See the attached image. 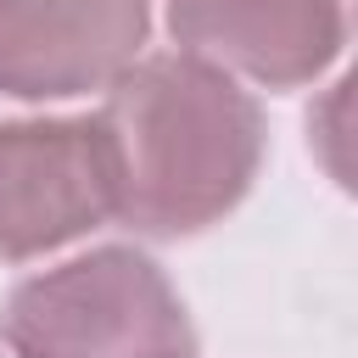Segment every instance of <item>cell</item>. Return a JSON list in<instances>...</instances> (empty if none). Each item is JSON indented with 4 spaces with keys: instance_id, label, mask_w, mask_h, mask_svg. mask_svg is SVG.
<instances>
[{
    "instance_id": "6",
    "label": "cell",
    "mask_w": 358,
    "mask_h": 358,
    "mask_svg": "<svg viewBox=\"0 0 358 358\" xmlns=\"http://www.w3.org/2000/svg\"><path fill=\"white\" fill-rule=\"evenodd\" d=\"M0 358H6V352H0Z\"/></svg>"
},
{
    "instance_id": "4",
    "label": "cell",
    "mask_w": 358,
    "mask_h": 358,
    "mask_svg": "<svg viewBox=\"0 0 358 358\" xmlns=\"http://www.w3.org/2000/svg\"><path fill=\"white\" fill-rule=\"evenodd\" d=\"M151 0H0V90L67 101L140 62Z\"/></svg>"
},
{
    "instance_id": "2",
    "label": "cell",
    "mask_w": 358,
    "mask_h": 358,
    "mask_svg": "<svg viewBox=\"0 0 358 358\" xmlns=\"http://www.w3.org/2000/svg\"><path fill=\"white\" fill-rule=\"evenodd\" d=\"M0 330L17 358H196L179 291L134 246L28 274L6 296Z\"/></svg>"
},
{
    "instance_id": "1",
    "label": "cell",
    "mask_w": 358,
    "mask_h": 358,
    "mask_svg": "<svg viewBox=\"0 0 358 358\" xmlns=\"http://www.w3.org/2000/svg\"><path fill=\"white\" fill-rule=\"evenodd\" d=\"M95 123L117 173V218L151 241L201 235L263 168V106L185 50L123 67Z\"/></svg>"
},
{
    "instance_id": "5",
    "label": "cell",
    "mask_w": 358,
    "mask_h": 358,
    "mask_svg": "<svg viewBox=\"0 0 358 358\" xmlns=\"http://www.w3.org/2000/svg\"><path fill=\"white\" fill-rule=\"evenodd\" d=\"M168 34L229 78L296 90L341 56L347 11L341 0H168Z\"/></svg>"
},
{
    "instance_id": "3",
    "label": "cell",
    "mask_w": 358,
    "mask_h": 358,
    "mask_svg": "<svg viewBox=\"0 0 358 358\" xmlns=\"http://www.w3.org/2000/svg\"><path fill=\"white\" fill-rule=\"evenodd\" d=\"M117 218V173L95 117L0 123V257L28 263Z\"/></svg>"
}]
</instances>
